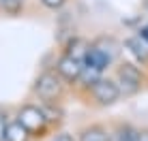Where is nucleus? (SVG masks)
Here are the masks:
<instances>
[{
  "label": "nucleus",
  "mask_w": 148,
  "mask_h": 141,
  "mask_svg": "<svg viewBox=\"0 0 148 141\" xmlns=\"http://www.w3.org/2000/svg\"><path fill=\"white\" fill-rule=\"evenodd\" d=\"M69 90L71 85L52 66H45L30 85V96L37 103H62L67 98Z\"/></svg>",
  "instance_id": "obj_1"
},
{
  "label": "nucleus",
  "mask_w": 148,
  "mask_h": 141,
  "mask_svg": "<svg viewBox=\"0 0 148 141\" xmlns=\"http://www.w3.org/2000/svg\"><path fill=\"white\" fill-rule=\"evenodd\" d=\"M137 137H140V128L131 122H118L112 128V141H137Z\"/></svg>",
  "instance_id": "obj_11"
},
{
  "label": "nucleus",
  "mask_w": 148,
  "mask_h": 141,
  "mask_svg": "<svg viewBox=\"0 0 148 141\" xmlns=\"http://www.w3.org/2000/svg\"><path fill=\"white\" fill-rule=\"evenodd\" d=\"M137 141H148V128H140V137Z\"/></svg>",
  "instance_id": "obj_18"
},
{
  "label": "nucleus",
  "mask_w": 148,
  "mask_h": 141,
  "mask_svg": "<svg viewBox=\"0 0 148 141\" xmlns=\"http://www.w3.org/2000/svg\"><path fill=\"white\" fill-rule=\"evenodd\" d=\"M88 45H90V41H88V39L79 37V34H71V37L67 39V41L62 43L60 52H62V54H69V56H73V58L84 60V56H86V49H88Z\"/></svg>",
  "instance_id": "obj_10"
},
{
  "label": "nucleus",
  "mask_w": 148,
  "mask_h": 141,
  "mask_svg": "<svg viewBox=\"0 0 148 141\" xmlns=\"http://www.w3.org/2000/svg\"><path fill=\"white\" fill-rule=\"evenodd\" d=\"M92 43L99 45L105 54H110V56L114 58V62H118V54H120V49H122V43H118L112 34H101V37H95Z\"/></svg>",
  "instance_id": "obj_12"
},
{
  "label": "nucleus",
  "mask_w": 148,
  "mask_h": 141,
  "mask_svg": "<svg viewBox=\"0 0 148 141\" xmlns=\"http://www.w3.org/2000/svg\"><path fill=\"white\" fill-rule=\"evenodd\" d=\"M26 11V0H0V13L9 17H19Z\"/></svg>",
  "instance_id": "obj_14"
},
{
  "label": "nucleus",
  "mask_w": 148,
  "mask_h": 141,
  "mask_svg": "<svg viewBox=\"0 0 148 141\" xmlns=\"http://www.w3.org/2000/svg\"><path fill=\"white\" fill-rule=\"evenodd\" d=\"M84 98L88 100L92 107L105 109V107H114V105L122 98V90H120L118 81L114 79V75H112V77L103 75V77H101L99 81L95 83V88L90 90V92L86 94Z\"/></svg>",
  "instance_id": "obj_4"
},
{
  "label": "nucleus",
  "mask_w": 148,
  "mask_h": 141,
  "mask_svg": "<svg viewBox=\"0 0 148 141\" xmlns=\"http://www.w3.org/2000/svg\"><path fill=\"white\" fill-rule=\"evenodd\" d=\"M49 141H77V135L69 133V130H56L49 137Z\"/></svg>",
  "instance_id": "obj_16"
},
{
  "label": "nucleus",
  "mask_w": 148,
  "mask_h": 141,
  "mask_svg": "<svg viewBox=\"0 0 148 141\" xmlns=\"http://www.w3.org/2000/svg\"><path fill=\"white\" fill-rule=\"evenodd\" d=\"M122 49L131 56L133 62H137L142 68L148 70V43L140 37V34H129V37H125Z\"/></svg>",
  "instance_id": "obj_6"
},
{
  "label": "nucleus",
  "mask_w": 148,
  "mask_h": 141,
  "mask_svg": "<svg viewBox=\"0 0 148 141\" xmlns=\"http://www.w3.org/2000/svg\"><path fill=\"white\" fill-rule=\"evenodd\" d=\"M77 141H112V128L105 124H86L77 130Z\"/></svg>",
  "instance_id": "obj_8"
},
{
  "label": "nucleus",
  "mask_w": 148,
  "mask_h": 141,
  "mask_svg": "<svg viewBox=\"0 0 148 141\" xmlns=\"http://www.w3.org/2000/svg\"><path fill=\"white\" fill-rule=\"evenodd\" d=\"M52 68L71 85V90H73L75 83H77V79H79V75H82V70H84V60L73 58V56H69V54H62V52H60L58 58L54 60Z\"/></svg>",
  "instance_id": "obj_5"
},
{
  "label": "nucleus",
  "mask_w": 148,
  "mask_h": 141,
  "mask_svg": "<svg viewBox=\"0 0 148 141\" xmlns=\"http://www.w3.org/2000/svg\"><path fill=\"white\" fill-rule=\"evenodd\" d=\"M135 34H140V37H142V39H144V41L148 43V22H146V24H142V26L135 30Z\"/></svg>",
  "instance_id": "obj_17"
},
{
  "label": "nucleus",
  "mask_w": 148,
  "mask_h": 141,
  "mask_svg": "<svg viewBox=\"0 0 148 141\" xmlns=\"http://www.w3.org/2000/svg\"><path fill=\"white\" fill-rule=\"evenodd\" d=\"M4 141H34L32 135L28 133L26 128L22 126V124L17 122V120H11L7 126V133H4Z\"/></svg>",
  "instance_id": "obj_13"
},
{
  "label": "nucleus",
  "mask_w": 148,
  "mask_h": 141,
  "mask_svg": "<svg viewBox=\"0 0 148 141\" xmlns=\"http://www.w3.org/2000/svg\"><path fill=\"white\" fill-rule=\"evenodd\" d=\"M103 75H105V73H101V70H97V68L86 66V64H84V70H82V75H79L77 83H75V90H77V94L86 96V94H88L90 90L95 88V83L99 81Z\"/></svg>",
  "instance_id": "obj_9"
},
{
  "label": "nucleus",
  "mask_w": 148,
  "mask_h": 141,
  "mask_svg": "<svg viewBox=\"0 0 148 141\" xmlns=\"http://www.w3.org/2000/svg\"><path fill=\"white\" fill-rule=\"evenodd\" d=\"M39 2H41V7L47 9V11H60V9L67 7L69 0H39Z\"/></svg>",
  "instance_id": "obj_15"
},
{
  "label": "nucleus",
  "mask_w": 148,
  "mask_h": 141,
  "mask_svg": "<svg viewBox=\"0 0 148 141\" xmlns=\"http://www.w3.org/2000/svg\"><path fill=\"white\" fill-rule=\"evenodd\" d=\"M84 64L101 70V73H105V70H110L116 62H114V58H112L110 54H105L99 45H95L92 41H90L88 49H86V56H84Z\"/></svg>",
  "instance_id": "obj_7"
},
{
  "label": "nucleus",
  "mask_w": 148,
  "mask_h": 141,
  "mask_svg": "<svg viewBox=\"0 0 148 141\" xmlns=\"http://www.w3.org/2000/svg\"><path fill=\"white\" fill-rule=\"evenodd\" d=\"M13 118L32 135V139H43L54 130L52 124H49V120H47V115L43 111V107H41V103H37V100H26V103H22L15 109Z\"/></svg>",
  "instance_id": "obj_2"
},
{
  "label": "nucleus",
  "mask_w": 148,
  "mask_h": 141,
  "mask_svg": "<svg viewBox=\"0 0 148 141\" xmlns=\"http://www.w3.org/2000/svg\"><path fill=\"white\" fill-rule=\"evenodd\" d=\"M142 11L148 15V0H142Z\"/></svg>",
  "instance_id": "obj_19"
},
{
  "label": "nucleus",
  "mask_w": 148,
  "mask_h": 141,
  "mask_svg": "<svg viewBox=\"0 0 148 141\" xmlns=\"http://www.w3.org/2000/svg\"><path fill=\"white\" fill-rule=\"evenodd\" d=\"M114 79L120 85L122 96H135V94H140L144 90L148 70L142 68L133 60H118L114 64Z\"/></svg>",
  "instance_id": "obj_3"
}]
</instances>
